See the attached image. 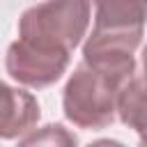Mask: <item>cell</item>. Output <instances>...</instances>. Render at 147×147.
<instances>
[{"label":"cell","mask_w":147,"mask_h":147,"mask_svg":"<svg viewBox=\"0 0 147 147\" xmlns=\"http://www.w3.org/2000/svg\"><path fill=\"white\" fill-rule=\"evenodd\" d=\"M115 113L124 124L136 129L138 133L142 131V76L136 71L119 90L117 94V106Z\"/></svg>","instance_id":"6"},{"label":"cell","mask_w":147,"mask_h":147,"mask_svg":"<svg viewBox=\"0 0 147 147\" xmlns=\"http://www.w3.org/2000/svg\"><path fill=\"white\" fill-rule=\"evenodd\" d=\"M87 147H126V145H122L119 140H110V138H101V140H94V142H90Z\"/></svg>","instance_id":"8"},{"label":"cell","mask_w":147,"mask_h":147,"mask_svg":"<svg viewBox=\"0 0 147 147\" xmlns=\"http://www.w3.org/2000/svg\"><path fill=\"white\" fill-rule=\"evenodd\" d=\"M78 138L62 124H46L41 129H30L16 147H76Z\"/></svg>","instance_id":"7"},{"label":"cell","mask_w":147,"mask_h":147,"mask_svg":"<svg viewBox=\"0 0 147 147\" xmlns=\"http://www.w3.org/2000/svg\"><path fill=\"white\" fill-rule=\"evenodd\" d=\"M94 28L83 44V62L96 71L131 78L142 41L145 0H94Z\"/></svg>","instance_id":"1"},{"label":"cell","mask_w":147,"mask_h":147,"mask_svg":"<svg viewBox=\"0 0 147 147\" xmlns=\"http://www.w3.org/2000/svg\"><path fill=\"white\" fill-rule=\"evenodd\" d=\"M39 103L37 99L18 87L0 80V138L11 140L28 133L39 122Z\"/></svg>","instance_id":"5"},{"label":"cell","mask_w":147,"mask_h":147,"mask_svg":"<svg viewBox=\"0 0 147 147\" xmlns=\"http://www.w3.org/2000/svg\"><path fill=\"white\" fill-rule=\"evenodd\" d=\"M71 57L64 55H51L37 48H30L23 41H14L7 48V57H5V67L7 74L18 80L25 87H48L55 80L62 78V74L67 71Z\"/></svg>","instance_id":"4"},{"label":"cell","mask_w":147,"mask_h":147,"mask_svg":"<svg viewBox=\"0 0 147 147\" xmlns=\"http://www.w3.org/2000/svg\"><path fill=\"white\" fill-rule=\"evenodd\" d=\"M92 0H44L23 11L18 41L30 48L71 57L90 28Z\"/></svg>","instance_id":"2"},{"label":"cell","mask_w":147,"mask_h":147,"mask_svg":"<svg viewBox=\"0 0 147 147\" xmlns=\"http://www.w3.org/2000/svg\"><path fill=\"white\" fill-rule=\"evenodd\" d=\"M126 80L96 71L80 62L69 76L62 92L64 117L80 129H103L113 124L117 94Z\"/></svg>","instance_id":"3"}]
</instances>
